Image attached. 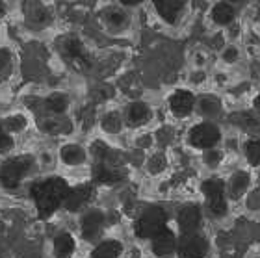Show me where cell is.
Wrapping results in <instances>:
<instances>
[{"mask_svg":"<svg viewBox=\"0 0 260 258\" xmlns=\"http://www.w3.org/2000/svg\"><path fill=\"white\" fill-rule=\"evenodd\" d=\"M69 191L71 184L58 175L34 178L28 184V195L38 210V215L43 219H49L50 215H54L58 210L63 208Z\"/></svg>","mask_w":260,"mask_h":258,"instance_id":"cell-1","label":"cell"},{"mask_svg":"<svg viewBox=\"0 0 260 258\" xmlns=\"http://www.w3.org/2000/svg\"><path fill=\"white\" fill-rule=\"evenodd\" d=\"M38 169V154L34 152H15L6 156L0 162V189L15 194L24 184L32 182Z\"/></svg>","mask_w":260,"mask_h":258,"instance_id":"cell-2","label":"cell"},{"mask_svg":"<svg viewBox=\"0 0 260 258\" xmlns=\"http://www.w3.org/2000/svg\"><path fill=\"white\" fill-rule=\"evenodd\" d=\"M95 17H97L99 26L114 38H121V36L128 34L132 22H134L132 11L125 10L119 2H108V4L99 6Z\"/></svg>","mask_w":260,"mask_h":258,"instance_id":"cell-3","label":"cell"},{"mask_svg":"<svg viewBox=\"0 0 260 258\" xmlns=\"http://www.w3.org/2000/svg\"><path fill=\"white\" fill-rule=\"evenodd\" d=\"M22 24L30 34H45L56 24V8L49 2L22 4Z\"/></svg>","mask_w":260,"mask_h":258,"instance_id":"cell-4","label":"cell"},{"mask_svg":"<svg viewBox=\"0 0 260 258\" xmlns=\"http://www.w3.org/2000/svg\"><path fill=\"white\" fill-rule=\"evenodd\" d=\"M223 141V130L217 123L212 121H197L191 124L188 134H186V143L195 149V151H208L221 145Z\"/></svg>","mask_w":260,"mask_h":258,"instance_id":"cell-5","label":"cell"},{"mask_svg":"<svg viewBox=\"0 0 260 258\" xmlns=\"http://www.w3.org/2000/svg\"><path fill=\"white\" fill-rule=\"evenodd\" d=\"M169 223L168 212L162 206H149L134 221V234L140 240H151L154 234L166 229Z\"/></svg>","mask_w":260,"mask_h":258,"instance_id":"cell-6","label":"cell"},{"mask_svg":"<svg viewBox=\"0 0 260 258\" xmlns=\"http://www.w3.org/2000/svg\"><path fill=\"white\" fill-rule=\"evenodd\" d=\"M56 162L60 164L65 169H82V167L89 166L91 162V154H89V149H87L82 141L76 140H63L56 149Z\"/></svg>","mask_w":260,"mask_h":258,"instance_id":"cell-7","label":"cell"},{"mask_svg":"<svg viewBox=\"0 0 260 258\" xmlns=\"http://www.w3.org/2000/svg\"><path fill=\"white\" fill-rule=\"evenodd\" d=\"M106 227V212L97 206H87L78 215V234L84 242L97 243Z\"/></svg>","mask_w":260,"mask_h":258,"instance_id":"cell-8","label":"cell"},{"mask_svg":"<svg viewBox=\"0 0 260 258\" xmlns=\"http://www.w3.org/2000/svg\"><path fill=\"white\" fill-rule=\"evenodd\" d=\"M195 103H197V95L193 93V89L179 87L168 97V112L177 121H184L195 113Z\"/></svg>","mask_w":260,"mask_h":258,"instance_id":"cell-9","label":"cell"},{"mask_svg":"<svg viewBox=\"0 0 260 258\" xmlns=\"http://www.w3.org/2000/svg\"><path fill=\"white\" fill-rule=\"evenodd\" d=\"M152 10L166 26L177 28L188 13V2L184 0H158L152 4Z\"/></svg>","mask_w":260,"mask_h":258,"instance_id":"cell-10","label":"cell"},{"mask_svg":"<svg viewBox=\"0 0 260 258\" xmlns=\"http://www.w3.org/2000/svg\"><path fill=\"white\" fill-rule=\"evenodd\" d=\"M97 126H99V132L103 136H106V138H119V136H123V132L126 130L123 110L117 106L104 108L103 112L99 113Z\"/></svg>","mask_w":260,"mask_h":258,"instance_id":"cell-11","label":"cell"},{"mask_svg":"<svg viewBox=\"0 0 260 258\" xmlns=\"http://www.w3.org/2000/svg\"><path fill=\"white\" fill-rule=\"evenodd\" d=\"M123 115H125L126 128L141 130L151 123L154 117V110L147 101H130L123 108Z\"/></svg>","mask_w":260,"mask_h":258,"instance_id":"cell-12","label":"cell"},{"mask_svg":"<svg viewBox=\"0 0 260 258\" xmlns=\"http://www.w3.org/2000/svg\"><path fill=\"white\" fill-rule=\"evenodd\" d=\"M0 123L6 134L13 136V138H21L32 128L34 117L28 110H10L4 115H0Z\"/></svg>","mask_w":260,"mask_h":258,"instance_id":"cell-13","label":"cell"},{"mask_svg":"<svg viewBox=\"0 0 260 258\" xmlns=\"http://www.w3.org/2000/svg\"><path fill=\"white\" fill-rule=\"evenodd\" d=\"M41 106L49 117H67L73 110V95L65 89H52L43 97Z\"/></svg>","mask_w":260,"mask_h":258,"instance_id":"cell-14","label":"cell"},{"mask_svg":"<svg viewBox=\"0 0 260 258\" xmlns=\"http://www.w3.org/2000/svg\"><path fill=\"white\" fill-rule=\"evenodd\" d=\"M210 243L201 232L193 234H184L179 236V245H177V256L179 258H205L208 254Z\"/></svg>","mask_w":260,"mask_h":258,"instance_id":"cell-15","label":"cell"},{"mask_svg":"<svg viewBox=\"0 0 260 258\" xmlns=\"http://www.w3.org/2000/svg\"><path fill=\"white\" fill-rule=\"evenodd\" d=\"M251 188H253V175L247 169H234L225 180V195L231 201L244 199Z\"/></svg>","mask_w":260,"mask_h":258,"instance_id":"cell-16","label":"cell"},{"mask_svg":"<svg viewBox=\"0 0 260 258\" xmlns=\"http://www.w3.org/2000/svg\"><path fill=\"white\" fill-rule=\"evenodd\" d=\"M151 243V251L156 258H171L173 254H177V245H179V236L175 234V231L171 227H166L162 231L154 234L149 240Z\"/></svg>","mask_w":260,"mask_h":258,"instance_id":"cell-17","label":"cell"},{"mask_svg":"<svg viewBox=\"0 0 260 258\" xmlns=\"http://www.w3.org/2000/svg\"><path fill=\"white\" fill-rule=\"evenodd\" d=\"M195 113L201 117V121H212V123H216L217 119L223 115L221 99L217 97V95H212V93L199 95L197 103H195Z\"/></svg>","mask_w":260,"mask_h":258,"instance_id":"cell-18","label":"cell"},{"mask_svg":"<svg viewBox=\"0 0 260 258\" xmlns=\"http://www.w3.org/2000/svg\"><path fill=\"white\" fill-rule=\"evenodd\" d=\"M78 249V240L73 232L60 231L50 242V256L52 258H75Z\"/></svg>","mask_w":260,"mask_h":258,"instance_id":"cell-19","label":"cell"},{"mask_svg":"<svg viewBox=\"0 0 260 258\" xmlns=\"http://www.w3.org/2000/svg\"><path fill=\"white\" fill-rule=\"evenodd\" d=\"M201 221H203V212H201L199 206L195 205L182 206L179 210V214H177V229H179L180 236L199 232Z\"/></svg>","mask_w":260,"mask_h":258,"instance_id":"cell-20","label":"cell"},{"mask_svg":"<svg viewBox=\"0 0 260 258\" xmlns=\"http://www.w3.org/2000/svg\"><path fill=\"white\" fill-rule=\"evenodd\" d=\"M236 15L238 8L233 2H214L208 11L212 24L217 28H231L236 22Z\"/></svg>","mask_w":260,"mask_h":258,"instance_id":"cell-21","label":"cell"},{"mask_svg":"<svg viewBox=\"0 0 260 258\" xmlns=\"http://www.w3.org/2000/svg\"><path fill=\"white\" fill-rule=\"evenodd\" d=\"M60 54L71 63H80L86 58V43L82 41L80 36L67 34L60 41Z\"/></svg>","mask_w":260,"mask_h":258,"instance_id":"cell-22","label":"cell"},{"mask_svg":"<svg viewBox=\"0 0 260 258\" xmlns=\"http://www.w3.org/2000/svg\"><path fill=\"white\" fill-rule=\"evenodd\" d=\"M123 254H125V245L117 238H108L93 243L89 251V258H123Z\"/></svg>","mask_w":260,"mask_h":258,"instance_id":"cell-23","label":"cell"},{"mask_svg":"<svg viewBox=\"0 0 260 258\" xmlns=\"http://www.w3.org/2000/svg\"><path fill=\"white\" fill-rule=\"evenodd\" d=\"M91 197V188L82 184V186H71V191L65 201V210L69 212H82L87 208V201Z\"/></svg>","mask_w":260,"mask_h":258,"instance_id":"cell-24","label":"cell"},{"mask_svg":"<svg viewBox=\"0 0 260 258\" xmlns=\"http://www.w3.org/2000/svg\"><path fill=\"white\" fill-rule=\"evenodd\" d=\"M168 167H169V158L164 151H151L147 154L145 162H143V169L151 177L164 175V173L168 171Z\"/></svg>","mask_w":260,"mask_h":258,"instance_id":"cell-25","label":"cell"},{"mask_svg":"<svg viewBox=\"0 0 260 258\" xmlns=\"http://www.w3.org/2000/svg\"><path fill=\"white\" fill-rule=\"evenodd\" d=\"M244 158L249 167H260V136H253L244 141Z\"/></svg>","mask_w":260,"mask_h":258,"instance_id":"cell-26","label":"cell"},{"mask_svg":"<svg viewBox=\"0 0 260 258\" xmlns=\"http://www.w3.org/2000/svg\"><path fill=\"white\" fill-rule=\"evenodd\" d=\"M206 210H208V214L217 217V219H221L225 215L229 214V199L227 195L221 194V195H214V197H208L206 199Z\"/></svg>","mask_w":260,"mask_h":258,"instance_id":"cell-27","label":"cell"},{"mask_svg":"<svg viewBox=\"0 0 260 258\" xmlns=\"http://www.w3.org/2000/svg\"><path fill=\"white\" fill-rule=\"evenodd\" d=\"M234 119H236V121H234V123H236V126H240L244 132H249L251 138H253V136H260L258 134V132H260V119L256 117V115L244 112V113H236V115H234Z\"/></svg>","mask_w":260,"mask_h":258,"instance_id":"cell-28","label":"cell"},{"mask_svg":"<svg viewBox=\"0 0 260 258\" xmlns=\"http://www.w3.org/2000/svg\"><path fill=\"white\" fill-rule=\"evenodd\" d=\"M201 162H203V166H205L206 169L216 171V169H219V167H221L223 162H225V151H223L221 147L203 151V152H201Z\"/></svg>","mask_w":260,"mask_h":258,"instance_id":"cell-29","label":"cell"},{"mask_svg":"<svg viewBox=\"0 0 260 258\" xmlns=\"http://www.w3.org/2000/svg\"><path fill=\"white\" fill-rule=\"evenodd\" d=\"M93 178L101 184H114L115 180L119 178V175H117V169H115V167L101 162V164H97L95 169H93Z\"/></svg>","mask_w":260,"mask_h":258,"instance_id":"cell-30","label":"cell"},{"mask_svg":"<svg viewBox=\"0 0 260 258\" xmlns=\"http://www.w3.org/2000/svg\"><path fill=\"white\" fill-rule=\"evenodd\" d=\"M201 191H203V195H205V199H208V197H214V195H221L225 194V180H221V178H206L205 182L201 184Z\"/></svg>","mask_w":260,"mask_h":258,"instance_id":"cell-31","label":"cell"},{"mask_svg":"<svg viewBox=\"0 0 260 258\" xmlns=\"http://www.w3.org/2000/svg\"><path fill=\"white\" fill-rule=\"evenodd\" d=\"M219 59H221L225 65H236L242 59V50H240L238 45L227 43L223 45L221 50H219Z\"/></svg>","mask_w":260,"mask_h":258,"instance_id":"cell-32","label":"cell"},{"mask_svg":"<svg viewBox=\"0 0 260 258\" xmlns=\"http://www.w3.org/2000/svg\"><path fill=\"white\" fill-rule=\"evenodd\" d=\"M244 199H245V206H247L249 212H260V186L251 188Z\"/></svg>","mask_w":260,"mask_h":258,"instance_id":"cell-33","label":"cell"},{"mask_svg":"<svg viewBox=\"0 0 260 258\" xmlns=\"http://www.w3.org/2000/svg\"><path fill=\"white\" fill-rule=\"evenodd\" d=\"M134 145L140 151H152V147H154V136L151 132H141L140 136L134 138Z\"/></svg>","mask_w":260,"mask_h":258,"instance_id":"cell-34","label":"cell"},{"mask_svg":"<svg viewBox=\"0 0 260 258\" xmlns=\"http://www.w3.org/2000/svg\"><path fill=\"white\" fill-rule=\"evenodd\" d=\"M10 11H11V6L8 2H4V0H0V22H4L8 19Z\"/></svg>","mask_w":260,"mask_h":258,"instance_id":"cell-35","label":"cell"},{"mask_svg":"<svg viewBox=\"0 0 260 258\" xmlns=\"http://www.w3.org/2000/svg\"><path fill=\"white\" fill-rule=\"evenodd\" d=\"M253 108H255V112L260 113V91L253 97Z\"/></svg>","mask_w":260,"mask_h":258,"instance_id":"cell-36","label":"cell"},{"mask_svg":"<svg viewBox=\"0 0 260 258\" xmlns=\"http://www.w3.org/2000/svg\"><path fill=\"white\" fill-rule=\"evenodd\" d=\"M4 134H6V132H4V128H2V123H0V138H2Z\"/></svg>","mask_w":260,"mask_h":258,"instance_id":"cell-37","label":"cell"},{"mask_svg":"<svg viewBox=\"0 0 260 258\" xmlns=\"http://www.w3.org/2000/svg\"><path fill=\"white\" fill-rule=\"evenodd\" d=\"M258 258H260V256H258Z\"/></svg>","mask_w":260,"mask_h":258,"instance_id":"cell-38","label":"cell"}]
</instances>
